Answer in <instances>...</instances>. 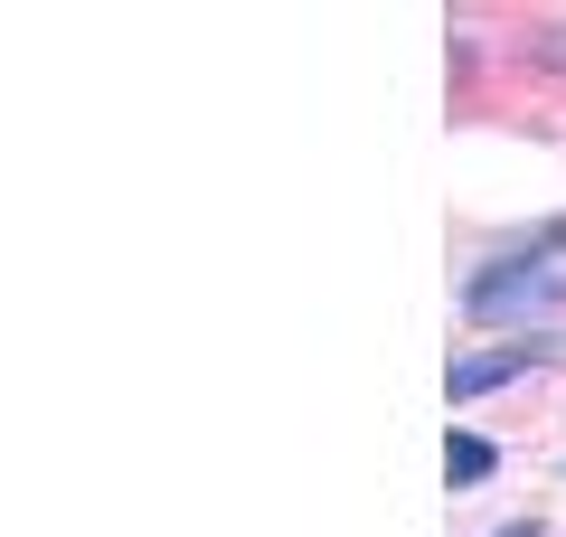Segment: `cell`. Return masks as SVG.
I'll use <instances>...</instances> for the list:
<instances>
[{
	"label": "cell",
	"mask_w": 566,
	"mask_h": 537,
	"mask_svg": "<svg viewBox=\"0 0 566 537\" xmlns=\"http://www.w3.org/2000/svg\"><path fill=\"white\" fill-rule=\"evenodd\" d=\"M557 302H566V227H538L528 245H510L472 274V320H491V330L547 320Z\"/></svg>",
	"instance_id": "1"
},
{
	"label": "cell",
	"mask_w": 566,
	"mask_h": 537,
	"mask_svg": "<svg viewBox=\"0 0 566 537\" xmlns=\"http://www.w3.org/2000/svg\"><path fill=\"white\" fill-rule=\"evenodd\" d=\"M528 368H547V339H520V349H472V358H453V397H482V387H510V378H528Z\"/></svg>",
	"instance_id": "2"
},
{
	"label": "cell",
	"mask_w": 566,
	"mask_h": 537,
	"mask_svg": "<svg viewBox=\"0 0 566 537\" xmlns=\"http://www.w3.org/2000/svg\"><path fill=\"white\" fill-rule=\"evenodd\" d=\"M444 453H453V462H444V472H453V491H472V481H482V472H491V462H501V453H491V443H482V434H453V443H444Z\"/></svg>",
	"instance_id": "3"
}]
</instances>
